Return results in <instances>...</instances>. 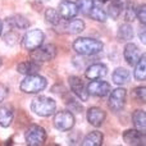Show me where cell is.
Masks as SVG:
<instances>
[{"label":"cell","mask_w":146,"mask_h":146,"mask_svg":"<svg viewBox=\"0 0 146 146\" xmlns=\"http://www.w3.org/2000/svg\"><path fill=\"white\" fill-rule=\"evenodd\" d=\"M104 48V44L99 40L90 37H80L73 42V49L81 55H95Z\"/></svg>","instance_id":"cell-1"},{"label":"cell","mask_w":146,"mask_h":146,"mask_svg":"<svg viewBox=\"0 0 146 146\" xmlns=\"http://www.w3.org/2000/svg\"><path fill=\"white\" fill-rule=\"evenodd\" d=\"M31 109L40 117H50L55 113L56 103L48 96H37L31 103Z\"/></svg>","instance_id":"cell-2"},{"label":"cell","mask_w":146,"mask_h":146,"mask_svg":"<svg viewBox=\"0 0 146 146\" xmlns=\"http://www.w3.org/2000/svg\"><path fill=\"white\" fill-rule=\"evenodd\" d=\"M46 86H48L46 78L38 74H30L26 76V78L21 82V90L26 94H37L45 90Z\"/></svg>","instance_id":"cell-3"},{"label":"cell","mask_w":146,"mask_h":146,"mask_svg":"<svg viewBox=\"0 0 146 146\" xmlns=\"http://www.w3.org/2000/svg\"><path fill=\"white\" fill-rule=\"evenodd\" d=\"M46 137H48L46 131L41 126H37V124L30 126V128L27 129V132H26V135H25L26 142L30 146L44 145L46 142Z\"/></svg>","instance_id":"cell-4"},{"label":"cell","mask_w":146,"mask_h":146,"mask_svg":"<svg viewBox=\"0 0 146 146\" xmlns=\"http://www.w3.org/2000/svg\"><path fill=\"white\" fill-rule=\"evenodd\" d=\"M45 40V35L40 30H31L26 32L23 36V48L28 51H32L35 49L40 48Z\"/></svg>","instance_id":"cell-5"},{"label":"cell","mask_w":146,"mask_h":146,"mask_svg":"<svg viewBox=\"0 0 146 146\" xmlns=\"http://www.w3.org/2000/svg\"><path fill=\"white\" fill-rule=\"evenodd\" d=\"M54 126L59 131H69L74 126V115L69 110H60L54 115Z\"/></svg>","instance_id":"cell-6"},{"label":"cell","mask_w":146,"mask_h":146,"mask_svg":"<svg viewBox=\"0 0 146 146\" xmlns=\"http://www.w3.org/2000/svg\"><path fill=\"white\" fill-rule=\"evenodd\" d=\"M55 55H56V48L53 44L40 46V48L32 50V54H31L32 59L36 60L37 63H40V62H50L55 58Z\"/></svg>","instance_id":"cell-7"},{"label":"cell","mask_w":146,"mask_h":146,"mask_svg":"<svg viewBox=\"0 0 146 146\" xmlns=\"http://www.w3.org/2000/svg\"><path fill=\"white\" fill-rule=\"evenodd\" d=\"M127 98V91L124 88H115L111 91L110 96H109V108L113 111H119L123 109L124 104H126Z\"/></svg>","instance_id":"cell-8"},{"label":"cell","mask_w":146,"mask_h":146,"mask_svg":"<svg viewBox=\"0 0 146 146\" xmlns=\"http://www.w3.org/2000/svg\"><path fill=\"white\" fill-rule=\"evenodd\" d=\"M68 82H69V86H71V90L74 92V95L78 99H81L82 101H87L88 92H87L86 86L83 85L82 80L80 77H77V76H71L68 78Z\"/></svg>","instance_id":"cell-9"},{"label":"cell","mask_w":146,"mask_h":146,"mask_svg":"<svg viewBox=\"0 0 146 146\" xmlns=\"http://www.w3.org/2000/svg\"><path fill=\"white\" fill-rule=\"evenodd\" d=\"M58 13L60 15V18L63 19H72L78 14V8L76 5V3L71 1V0H62L59 3L58 7Z\"/></svg>","instance_id":"cell-10"},{"label":"cell","mask_w":146,"mask_h":146,"mask_svg":"<svg viewBox=\"0 0 146 146\" xmlns=\"http://www.w3.org/2000/svg\"><path fill=\"white\" fill-rule=\"evenodd\" d=\"M87 92L88 95H94V96H99V98H104L110 92V85L106 81H92L88 83L87 87Z\"/></svg>","instance_id":"cell-11"},{"label":"cell","mask_w":146,"mask_h":146,"mask_svg":"<svg viewBox=\"0 0 146 146\" xmlns=\"http://www.w3.org/2000/svg\"><path fill=\"white\" fill-rule=\"evenodd\" d=\"M123 140L127 145H144L145 132H141L139 129H127L123 133Z\"/></svg>","instance_id":"cell-12"},{"label":"cell","mask_w":146,"mask_h":146,"mask_svg":"<svg viewBox=\"0 0 146 146\" xmlns=\"http://www.w3.org/2000/svg\"><path fill=\"white\" fill-rule=\"evenodd\" d=\"M105 111L98 106H92L87 110V121L94 127H100L105 121Z\"/></svg>","instance_id":"cell-13"},{"label":"cell","mask_w":146,"mask_h":146,"mask_svg":"<svg viewBox=\"0 0 146 146\" xmlns=\"http://www.w3.org/2000/svg\"><path fill=\"white\" fill-rule=\"evenodd\" d=\"M123 55H124V59L126 62L129 64V66H135V64L139 62L140 59V50L135 44L129 42L124 46V51H123Z\"/></svg>","instance_id":"cell-14"},{"label":"cell","mask_w":146,"mask_h":146,"mask_svg":"<svg viewBox=\"0 0 146 146\" xmlns=\"http://www.w3.org/2000/svg\"><path fill=\"white\" fill-rule=\"evenodd\" d=\"M17 71L21 73V74L25 76H30V74H37L40 72V63H37L36 60H26L22 62V63L18 64Z\"/></svg>","instance_id":"cell-15"},{"label":"cell","mask_w":146,"mask_h":146,"mask_svg":"<svg viewBox=\"0 0 146 146\" xmlns=\"http://www.w3.org/2000/svg\"><path fill=\"white\" fill-rule=\"evenodd\" d=\"M106 73H108V68H106L104 64L96 63V64H92V66L88 67L87 71L85 72V76L88 80H99V78L106 76Z\"/></svg>","instance_id":"cell-16"},{"label":"cell","mask_w":146,"mask_h":146,"mask_svg":"<svg viewBox=\"0 0 146 146\" xmlns=\"http://www.w3.org/2000/svg\"><path fill=\"white\" fill-rule=\"evenodd\" d=\"M14 118V110L12 105H3L0 106V126L7 128L12 124Z\"/></svg>","instance_id":"cell-17"},{"label":"cell","mask_w":146,"mask_h":146,"mask_svg":"<svg viewBox=\"0 0 146 146\" xmlns=\"http://www.w3.org/2000/svg\"><path fill=\"white\" fill-rule=\"evenodd\" d=\"M103 140H104V136L101 132L92 131L83 139L82 145L83 146H100V145H103Z\"/></svg>","instance_id":"cell-18"},{"label":"cell","mask_w":146,"mask_h":146,"mask_svg":"<svg viewBox=\"0 0 146 146\" xmlns=\"http://www.w3.org/2000/svg\"><path fill=\"white\" fill-rule=\"evenodd\" d=\"M7 23L12 28H19V30H25V28L30 27L28 19L26 17H23V15H19V14H15V15H13V17L8 18Z\"/></svg>","instance_id":"cell-19"},{"label":"cell","mask_w":146,"mask_h":146,"mask_svg":"<svg viewBox=\"0 0 146 146\" xmlns=\"http://www.w3.org/2000/svg\"><path fill=\"white\" fill-rule=\"evenodd\" d=\"M132 122L136 129L141 132L146 131V114L144 110H136L132 115Z\"/></svg>","instance_id":"cell-20"},{"label":"cell","mask_w":146,"mask_h":146,"mask_svg":"<svg viewBox=\"0 0 146 146\" xmlns=\"http://www.w3.org/2000/svg\"><path fill=\"white\" fill-rule=\"evenodd\" d=\"M64 28L67 30L68 33H80L85 30V22L82 19H68L67 25L64 26Z\"/></svg>","instance_id":"cell-21"},{"label":"cell","mask_w":146,"mask_h":146,"mask_svg":"<svg viewBox=\"0 0 146 146\" xmlns=\"http://www.w3.org/2000/svg\"><path fill=\"white\" fill-rule=\"evenodd\" d=\"M135 66H136L135 78L137 81H145V78H146V55L145 54H142V56H140L139 62Z\"/></svg>","instance_id":"cell-22"},{"label":"cell","mask_w":146,"mask_h":146,"mask_svg":"<svg viewBox=\"0 0 146 146\" xmlns=\"http://www.w3.org/2000/svg\"><path fill=\"white\" fill-rule=\"evenodd\" d=\"M118 38H119V41H123V42L133 38V28H132V26L129 23H124V25H122L119 27Z\"/></svg>","instance_id":"cell-23"},{"label":"cell","mask_w":146,"mask_h":146,"mask_svg":"<svg viewBox=\"0 0 146 146\" xmlns=\"http://www.w3.org/2000/svg\"><path fill=\"white\" fill-rule=\"evenodd\" d=\"M129 81V72L124 68H117L113 73V82L115 85H124Z\"/></svg>","instance_id":"cell-24"},{"label":"cell","mask_w":146,"mask_h":146,"mask_svg":"<svg viewBox=\"0 0 146 146\" xmlns=\"http://www.w3.org/2000/svg\"><path fill=\"white\" fill-rule=\"evenodd\" d=\"M88 15H90L92 19L98 21V22H105L106 18H108L106 12L104 9H101L100 7H98V5H94L92 9H91L90 13H88Z\"/></svg>","instance_id":"cell-25"},{"label":"cell","mask_w":146,"mask_h":146,"mask_svg":"<svg viewBox=\"0 0 146 146\" xmlns=\"http://www.w3.org/2000/svg\"><path fill=\"white\" fill-rule=\"evenodd\" d=\"M45 19L48 23H50V25L53 26H58L59 22H60V15H59V13L56 12L55 9H53V8H48L45 12Z\"/></svg>","instance_id":"cell-26"},{"label":"cell","mask_w":146,"mask_h":146,"mask_svg":"<svg viewBox=\"0 0 146 146\" xmlns=\"http://www.w3.org/2000/svg\"><path fill=\"white\" fill-rule=\"evenodd\" d=\"M76 5L78 8V12L83 13V14H88L94 7V0H77Z\"/></svg>","instance_id":"cell-27"},{"label":"cell","mask_w":146,"mask_h":146,"mask_svg":"<svg viewBox=\"0 0 146 146\" xmlns=\"http://www.w3.org/2000/svg\"><path fill=\"white\" fill-rule=\"evenodd\" d=\"M108 9H109L108 10L109 15H110L113 19H117V18L122 14V12H123V8H122L115 0H111V3H110V5H109Z\"/></svg>","instance_id":"cell-28"},{"label":"cell","mask_w":146,"mask_h":146,"mask_svg":"<svg viewBox=\"0 0 146 146\" xmlns=\"http://www.w3.org/2000/svg\"><path fill=\"white\" fill-rule=\"evenodd\" d=\"M133 95L140 103H145V99H146V88L145 86L142 87H136L133 90Z\"/></svg>","instance_id":"cell-29"},{"label":"cell","mask_w":146,"mask_h":146,"mask_svg":"<svg viewBox=\"0 0 146 146\" xmlns=\"http://www.w3.org/2000/svg\"><path fill=\"white\" fill-rule=\"evenodd\" d=\"M4 41L10 46L15 45V44L18 42V35L15 32H13V31H9V32L4 36Z\"/></svg>","instance_id":"cell-30"},{"label":"cell","mask_w":146,"mask_h":146,"mask_svg":"<svg viewBox=\"0 0 146 146\" xmlns=\"http://www.w3.org/2000/svg\"><path fill=\"white\" fill-rule=\"evenodd\" d=\"M124 12H126V14H124V18H126L127 22H132V21L136 18V9L133 8V5L129 4L128 7L124 9Z\"/></svg>","instance_id":"cell-31"},{"label":"cell","mask_w":146,"mask_h":146,"mask_svg":"<svg viewBox=\"0 0 146 146\" xmlns=\"http://www.w3.org/2000/svg\"><path fill=\"white\" fill-rule=\"evenodd\" d=\"M136 17L139 18L140 22H141L142 25L146 23V5L145 4H142L141 7L136 10Z\"/></svg>","instance_id":"cell-32"},{"label":"cell","mask_w":146,"mask_h":146,"mask_svg":"<svg viewBox=\"0 0 146 146\" xmlns=\"http://www.w3.org/2000/svg\"><path fill=\"white\" fill-rule=\"evenodd\" d=\"M8 96V87L5 85L0 83V104L5 100V98Z\"/></svg>","instance_id":"cell-33"},{"label":"cell","mask_w":146,"mask_h":146,"mask_svg":"<svg viewBox=\"0 0 146 146\" xmlns=\"http://www.w3.org/2000/svg\"><path fill=\"white\" fill-rule=\"evenodd\" d=\"M139 36H140V40L142 41V44H146V40H145V28H142V30L140 31Z\"/></svg>","instance_id":"cell-34"},{"label":"cell","mask_w":146,"mask_h":146,"mask_svg":"<svg viewBox=\"0 0 146 146\" xmlns=\"http://www.w3.org/2000/svg\"><path fill=\"white\" fill-rule=\"evenodd\" d=\"M1 32H3V22L0 21V36H1Z\"/></svg>","instance_id":"cell-35"},{"label":"cell","mask_w":146,"mask_h":146,"mask_svg":"<svg viewBox=\"0 0 146 146\" xmlns=\"http://www.w3.org/2000/svg\"><path fill=\"white\" fill-rule=\"evenodd\" d=\"M100 1H103V3H105V1H108V0H100Z\"/></svg>","instance_id":"cell-36"},{"label":"cell","mask_w":146,"mask_h":146,"mask_svg":"<svg viewBox=\"0 0 146 146\" xmlns=\"http://www.w3.org/2000/svg\"><path fill=\"white\" fill-rule=\"evenodd\" d=\"M0 67H1V59H0Z\"/></svg>","instance_id":"cell-37"},{"label":"cell","mask_w":146,"mask_h":146,"mask_svg":"<svg viewBox=\"0 0 146 146\" xmlns=\"http://www.w3.org/2000/svg\"><path fill=\"white\" fill-rule=\"evenodd\" d=\"M42 1H46V0H42Z\"/></svg>","instance_id":"cell-38"}]
</instances>
